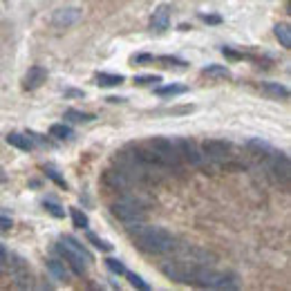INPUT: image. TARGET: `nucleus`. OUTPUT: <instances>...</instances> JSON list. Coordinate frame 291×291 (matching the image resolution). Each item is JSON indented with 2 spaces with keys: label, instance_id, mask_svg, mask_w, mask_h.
I'll list each match as a JSON object with an SVG mask.
<instances>
[{
  "label": "nucleus",
  "instance_id": "nucleus-17",
  "mask_svg": "<svg viewBox=\"0 0 291 291\" xmlns=\"http://www.w3.org/2000/svg\"><path fill=\"white\" fill-rule=\"evenodd\" d=\"M49 137H54L59 141H70L74 137V130L70 126H65V123H54V126L49 128Z\"/></svg>",
  "mask_w": 291,
  "mask_h": 291
},
{
  "label": "nucleus",
  "instance_id": "nucleus-2",
  "mask_svg": "<svg viewBox=\"0 0 291 291\" xmlns=\"http://www.w3.org/2000/svg\"><path fill=\"white\" fill-rule=\"evenodd\" d=\"M195 287H204V289H238V276L228 274V271H215L200 264L195 274Z\"/></svg>",
  "mask_w": 291,
  "mask_h": 291
},
{
  "label": "nucleus",
  "instance_id": "nucleus-36",
  "mask_svg": "<svg viewBox=\"0 0 291 291\" xmlns=\"http://www.w3.org/2000/svg\"><path fill=\"white\" fill-rule=\"evenodd\" d=\"M154 56H150V54H139L137 59H134V63H148V61H152Z\"/></svg>",
  "mask_w": 291,
  "mask_h": 291
},
{
  "label": "nucleus",
  "instance_id": "nucleus-32",
  "mask_svg": "<svg viewBox=\"0 0 291 291\" xmlns=\"http://www.w3.org/2000/svg\"><path fill=\"white\" fill-rule=\"evenodd\" d=\"M222 54H224L226 59H231V61H240V59H244V54H240V52H233L231 47H222Z\"/></svg>",
  "mask_w": 291,
  "mask_h": 291
},
{
  "label": "nucleus",
  "instance_id": "nucleus-11",
  "mask_svg": "<svg viewBox=\"0 0 291 291\" xmlns=\"http://www.w3.org/2000/svg\"><path fill=\"white\" fill-rule=\"evenodd\" d=\"M45 81H47V70L45 67L32 65L27 70V74H25V79H23V88L25 90H36V88H41Z\"/></svg>",
  "mask_w": 291,
  "mask_h": 291
},
{
  "label": "nucleus",
  "instance_id": "nucleus-13",
  "mask_svg": "<svg viewBox=\"0 0 291 291\" xmlns=\"http://www.w3.org/2000/svg\"><path fill=\"white\" fill-rule=\"evenodd\" d=\"M7 144L14 146V148H18V150H23V152H29V150H34V148H36V144L32 141V137H29V134H21V132L7 134Z\"/></svg>",
  "mask_w": 291,
  "mask_h": 291
},
{
  "label": "nucleus",
  "instance_id": "nucleus-18",
  "mask_svg": "<svg viewBox=\"0 0 291 291\" xmlns=\"http://www.w3.org/2000/svg\"><path fill=\"white\" fill-rule=\"evenodd\" d=\"M274 34H276V38L280 41V45L282 47H291V27L287 23H278L276 27H274Z\"/></svg>",
  "mask_w": 291,
  "mask_h": 291
},
{
  "label": "nucleus",
  "instance_id": "nucleus-14",
  "mask_svg": "<svg viewBox=\"0 0 291 291\" xmlns=\"http://www.w3.org/2000/svg\"><path fill=\"white\" fill-rule=\"evenodd\" d=\"M45 267H47V271L52 274L56 280H61V282H67L70 280V271L65 269V262H61V260H47L45 262Z\"/></svg>",
  "mask_w": 291,
  "mask_h": 291
},
{
  "label": "nucleus",
  "instance_id": "nucleus-33",
  "mask_svg": "<svg viewBox=\"0 0 291 291\" xmlns=\"http://www.w3.org/2000/svg\"><path fill=\"white\" fill-rule=\"evenodd\" d=\"M200 18L208 25H220L222 23V16H215V14H200Z\"/></svg>",
  "mask_w": 291,
  "mask_h": 291
},
{
  "label": "nucleus",
  "instance_id": "nucleus-21",
  "mask_svg": "<svg viewBox=\"0 0 291 291\" xmlns=\"http://www.w3.org/2000/svg\"><path fill=\"white\" fill-rule=\"evenodd\" d=\"M105 182H108L110 186H114V188L128 186V177H126V172H123V170H119V172L108 170V172H105Z\"/></svg>",
  "mask_w": 291,
  "mask_h": 291
},
{
  "label": "nucleus",
  "instance_id": "nucleus-5",
  "mask_svg": "<svg viewBox=\"0 0 291 291\" xmlns=\"http://www.w3.org/2000/svg\"><path fill=\"white\" fill-rule=\"evenodd\" d=\"M175 146H177L179 159H186L190 166H202L204 159H206V157H204V152L195 146V141H190V139L177 137V139H175Z\"/></svg>",
  "mask_w": 291,
  "mask_h": 291
},
{
  "label": "nucleus",
  "instance_id": "nucleus-8",
  "mask_svg": "<svg viewBox=\"0 0 291 291\" xmlns=\"http://www.w3.org/2000/svg\"><path fill=\"white\" fill-rule=\"evenodd\" d=\"M269 168L278 177V182H282V184L289 182V177H291V164H289V157L284 152H271Z\"/></svg>",
  "mask_w": 291,
  "mask_h": 291
},
{
  "label": "nucleus",
  "instance_id": "nucleus-7",
  "mask_svg": "<svg viewBox=\"0 0 291 291\" xmlns=\"http://www.w3.org/2000/svg\"><path fill=\"white\" fill-rule=\"evenodd\" d=\"M202 152H204V157H208V159L224 162L228 154H231V146H228L226 141H220V139H206L202 144Z\"/></svg>",
  "mask_w": 291,
  "mask_h": 291
},
{
  "label": "nucleus",
  "instance_id": "nucleus-24",
  "mask_svg": "<svg viewBox=\"0 0 291 291\" xmlns=\"http://www.w3.org/2000/svg\"><path fill=\"white\" fill-rule=\"evenodd\" d=\"M72 222H74V226L76 228H88L90 226L88 215H85L81 208H72Z\"/></svg>",
  "mask_w": 291,
  "mask_h": 291
},
{
  "label": "nucleus",
  "instance_id": "nucleus-4",
  "mask_svg": "<svg viewBox=\"0 0 291 291\" xmlns=\"http://www.w3.org/2000/svg\"><path fill=\"white\" fill-rule=\"evenodd\" d=\"M162 274L172 282H182V284H193L195 274L200 269V262H186V260H175V262H162Z\"/></svg>",
  "mask_w": 291,
  "mask_h": 291
},
{
  "label": "nucleus",
  "instance_id": "nucleus-39",
  "mask_svg": "<svg viewBox=\"0 0 291 291\" xmlns=\"http://www.w3.org/2000/svg\"><path fill=\"white\" fill-rule=\"evenodd\" d=\"M108 101H110V103H123V101H126V99H121V96H110Z\"/></svg>",
  "mask_w": 291,
  "mask_h": 291
},
{
  "label": "nucleus",
  "instance_id": "nucleus-35",
  "mask_svg": "<svg viewBox=\"0 0 291 291\" xmlns=\"http://www.w3.org/2000/svg\"><path fill=\"white\" fill-rule=\"evenodd\" d=\"M11 226H14V222L9 218H5V215H0V231H9Z\"/></svg>",
  "mask_w": 291,
  "mask_h": 291
},
{
  "label": "nucleus",
  "instance_id": "nucleus-1",
  "mask_svg": "<svg viewBox=\"0 0 291 291\" xmlns=\"http://www.w3.org/2000/svg\"><path fill=\"white\" fill-rule=\"evenodd\" d=\"M132 242L137 249L150 253V256H164V253H168L177 246L170 231H166L162 226H144V224L137 226V231L132 235Z\"/></svg>",
  "mask_w": 291,
  "mask_h": 291
},
{
  "label": "nucleus",
  "instance_id": "nucleus-25",
  "mask_svg": "<svg viewBox=\"0 0 291 291\" xmlns=\"http://www.w3.org/2000/svg\"><path fill=\"white\" fill-rule=\"evenodd\" d=\"M130 280V284H132V287H137V289H141V291H148L150 289V284L148 282H144V278L141 276H137V274H132V271H126V274H123Z\"/></svg>",
  "mask_w": 291,
  "mask_h": 291
},
{
  "label": "nucleus",
  "instance_id": "nucleus-9",
  "mask_svg": "<svg viewBox=\"0 0 291 291\" xmlns=\"http://www.w3.org/2000/svg\"><path fill=\"white\" fill-rule=\"evenodd\" d=\"M81 21V9L79 7H65V9H59L54 11L52 16V25L59 29H65V27H72L74 23Z\"/></svg>",
  "mask_w": 291,
  "mask_h": 291
},
{
  "label": "nucleus",
  "instance_id": "nucleus-16",
  "mask_svg": "<svg viewBox=\"0 0 291 291\" xmlns=\"http://www.w3.org/2000/svg\"><path fill=\"white\" fill-rule=\"evenodd\" d=\"M126 79L121 76V74H108V72H101L96 74V85L99 88H117V85H121Z\"/></svg>",
  "mask_w": 291,
  "mask_h": 291
},
{
  "label": "nucleus",
  "instance_id": "nucleus-37",
  "mask_svg": "<svg viewBox=\"0 0 291 291\" xmlns=\"http://www.w3.org/2000/svg\"><path fill=\"white\" fill-rule=\"evenodd\" d=\"M65 96H83V92H79V90H65Z\"/></svg>",
  "mask_w": 291,
  "mask_h": 291
},
{
  "label": "nucleus",
  "instance_id": "nucleus-12",
  "mask_svg": "<svg viewBox=\"0 0 291 291\" xmlns=\"http://www.w3.org/2000/svg\"><path fill=\"white\" fill-rule=\"evenodd\" d=\"M260 90H262V94L269 96V99H278V101H287L289 99V88L287 85H282V83H276V81L262 83L260 85Z\"/></svg>",
  "mask_w": 291,
  "mask_h": 291
},
{
  "label": "nucleus",
  "instance_id": "nucleus-29",
  "mask_svg": "<svg viewBox=\"0 0 291 291\" xmlns=\"http://www.w3.org/2000/svg\"><path fill=\"white\" fill-rule=\"evenodd\" d=\"M134 83H137V85L162 83V76H159V74H144V76H134Z\"/></svg>",
  "mask_w": 291,
  "mask_h": 291
},
{
  "label": "nucleus",
  "instance_id": "nucleus-26",
  "mask_svg": "<svg viewBox=\"0 0 291 291\" xmlns=\"http://www.w3.org/2000/svg\"><path fill=\"white\" fill-rule=\"evenodd\" d=\"M88 242H92V244H94L99 251H103V253L112 251V244H110V242H105V240H101V238H99V235H94V233H88Z\"/></svg>",
  "mask_w": 291,
  "mask_h": 291
},
{
  "label": "nucleus",
  "instance_id": "nucleus-19",
  "mask_svg": "<svg viewBox=\"0 0 291 291\" xmlns=\"http://www.w3.org/2000/svg\"><path fill=\"white\" fill-rule=\"evenodd\" d=\"M63 119L67 121H74V123H90V121H94L96 117L94 114H90V112H81V110H65V114H63Z\"/></svg>",
  "mask_w": 291,
  "mask_h": 291
},
{
  "label": "nucleus",
  "instance_id": "nucleus-38",
  "mask_svg": "<svg viewBox=\"0 0 291 291\" xmlns=\"http://www.w3.org/2000/svg\"><path fill=\"white\" fill-rule=\"evenodd\" d=\"M7 179H9V177H7V172L0 168V184H7Z\"/></svg>",
  "mask_w": 291,
  "mask_h": 291
},
{
  "label": "nucleus",
  "instance_id": "nucleus-20",
  "mask_svg": "<svg viewBox=\"0 0 291 291\" xmlns=\"http://www.w3.org/2000/svg\"><path fill=\"white\" fill-rule=\"evenodd\" d=\"M186 92H188L186 85L172 83V85H162V88H157V90H154V94H159V96H177V94H186Z\"/></svg>",
  "mask_w": 291,
  "mask_h": 291
},
{
  "label": "nucleus",
  "instance_id": "nucleus-28",
  "mask_svg": "<svg viewBox=\"0 0 291 291\" xmlns=\"http://www.w3.org/2000/svg\"><path fill=\"white\" fill-rule=\"evenodd\" d=\"M105 267L112 271V274H117V276H123V274H126V267H123V262H121V260H117V258H108V260H105Z\"/></svg>",
  "mask_w": 291,
  "mask_h": 291
},
{
  "label": "nucleus",
  "instance_id": "nucleus-31",
  "mask_svg": "<svg viewBox=\"0 0 291 291\" xmlns=\"http://www.w3.org/2000/svg\"><path fill=\"white\" fill-rule=\"evenodd\" d=\"M249 148H256L260 154H262V152H271V146L264 144V141H260V139H251L249 141Z\"/></svg>",
  "mask_w": 291,
  "mask_h": 291
},
{
  "label": "nucleus",
  "instance_id": "nucleus-15",
  "mask_svg": "<svg viewBox=\"0 0 291 291\" xmlns=\"http://www.w3.org/2000/svg\"><path fill=\"white\" fill-rule=\"evenodd\" d=\"M61 242H63L65 246H70L72 251H76L79 256H83V258H85V262H88V264H90V262H94L92 253H90L88 249H85V244H81L76 238H72V235H63V240H61Z\"/></svg>",
  "mask_w": 291,
  "mask_h": 291
},
{
  "label": "nucleus",
  "instance_id": "nucleus-22",
  "mask_svg": "<svg viewBox=\"0 0 291 291\" xmlns=\"http://www.w3.org/2000/svg\"><path fill=\"white\" fill-rule=\"evenodd\" d=\"M202 74L213 76V79H231V72H228L226 65H206L202 70Z\"/></svg>",
  "mask_w": 291,
  "mask_h": 291
},
{
  "label": "nucleus",
  "instance_id": "nucleus-6",
  "mask_svg": "<svg viewBox=\"0 0 291 291\" xmlns=\"http://www.w3.org/2000/svg\"><path fill=\"white\" fill-rule=\"evenodd\" d=\"M54 251H56L59 256L63 258L67 264H70L72 271H74L76 276H83L85 271H88V262H85V258H83V256H79L76 251H72L70 246H65L63 242H59L56 246H54Z\"/></svg>",
  "mask_w": 291,
  "mask_h": 291
},
{
  "label": "nucleus",
  "instance_id": "nucleus-30",
  "mask_svg": "<svg viewBox=\"0 0 291 291\" xmlns=\"http://www.w3.org/2000/svg\"><path fill=\"white\" fill-rule=\"evenodd\" d=\"M45 172H47V177L52 179L54 184H56V186H61V188H65V190H67V182L59 175V170H54V168H45Z\"/></svg>",
  "mask_w": 291,
  "mask_h": 291
},
{
  "label": "nucleus",
  "instance_id": "nucleus-27",
  "mask_svg": "<svg viewBox=\"0 0 291 291\" xmlns=\"http://www.w3.org/2000/svg\"><path fill=\"white\" fill-rule=\"evenodd\" d=\"M154 61H159V63H166V67H186L188 63L186 61H182V59H177V56H154Z\"/></svg>",
  "mask_w": 291,
  "mask_h": 291
},
{
  "label": "nucleus",
  "instance_id": "nucleus-23",
  "mask_svg": "<svg viewBox=\"0 0 291 291\" xmlns=\"http://www.w3.org/2000/svg\"><path fill=\"white\" fill-rule=\"evenodd\" d=\"M43 206H45V210H47V213L49 215H54V218H65V208L63 206H61V204L59 202H54V200H45V202H43Z\"/></svg>",
  "mask_w": 291,
  "mask_h": 291
},
{
  "label": "nucleus",
  "instance_id": "nucleus-10",
  "mask_svg": "<svg viewBox=\"0 0 291 291\" xmlns=\"http://www.w3.org/2000/svg\"><path fill=\"white\" fill-rule=\"evenodd\" d=\"M150 27H152V32H157V34H164L166 29L170 27V5H159V7L152 11Z\"/></svg>",
  "mask_w": 291,
  "mask_h": 291
},
{
  "label": "nucleus",
  "instance_id": "nucleus-34",
  "mask_svg": "<svg viewBox=\"0 0 291 291\" xmlns=\"http://www.w3.org/2000/svg\"><path fill=\"white\" fill-rule=\"evenodd\" d=\"M7 260H9V256H7V249H5V246L0 244V271H3L5 267H7Z\"/></svg>",
  "mask_w": 291,
  "mask_h": 291
},
{
  "label": "nucleus",
  "instance_id": "nucleus-3",
  "mask_svg": "<svg viewBox=\"0 0 291 291\" xmlns=\"http://www.w3.org/2000/svg\"><path fill=\"white\" fill-rule=\"evenodd\" d=\"M110 213L126 226H139L146 222V210L141 208V204L134 200H128V197L110 204Z\"/></svg>",
  "mask_w": 291,
  "mask_h": 291
}]
</instances>
